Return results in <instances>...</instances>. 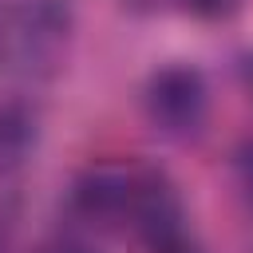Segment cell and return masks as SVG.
<instances>
[{"mask_svg":"<svg viewBox=\"0 0 253 253\" xmlns=\"http://www.w3.org/2000/svg\"><path fill=\"white\" fill-rule=\"evenodd\" d=\"M51 253H91V249H79V245H63V249H51Z\"/></svg>","mask_w":253,"mask_h":253,"instance_id":"7a4b0ae2","label":"cell"},{"mask_svg":"<svg viewBox=\"0 0 253 253\" xmlns=\"http://www.w3.org/2000/svg\"><path fill=\"white\" fill-rule=\"evenodd\" d=\"M146 115L162 134H194L206 119V83L194 67H162L146 87Z\"/></svg>","mask_w":253,"mask_h":253,"instance_id":"6da1fadb","label":"cell"}]
</instances>
